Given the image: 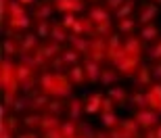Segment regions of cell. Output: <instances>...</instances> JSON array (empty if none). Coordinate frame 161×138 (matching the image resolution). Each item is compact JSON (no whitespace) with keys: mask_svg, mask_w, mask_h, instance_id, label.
<instances>
[{"mask_svg":"<svg viewBox=\"0 0 161 138\" xmlns=\"http://www.w3.org/2000/svg\"><path fill=\"white\" fill-rule=\"evenodd\" d=\"M63 124H61L59 115H50V113H44V117H42V126H40V132L46 134L50 132V130H57V128H61Z\"/></svg>","mask_w":161,"mask_h":138,"instance_id":"20","label":"cell"},{"mask_svg":"<svg viewBox=\"0 0 161 138\" xmlns=\"http://www.w3.org/2000/svg\"><path fill=\"white\" fill-rule=\"evenodd\" d=\"M130 102L136 109H147V107H149V102H147V92H140V90L132 92V94H130Z\"/></svg>","mask_w":161,"mask_h":138,"instance_id":"35","label":"cell"},{"mask_svg":"<svg viewBox=\"0 0 161 138\" xmlns=\"http://www.w3.org/2000/svg\"><path fill=\"white\" fill-rule=\"evenodd\" d=\"M153 2H155V4H161V0H153Z\"/></svg>","mask_w":161,"mask_h":138,"instance_id":"55","label":"cell"},{"mask_svg":"<svg viewBox=\"0 0 161 138\" xmlns=\"http://www.w3.org/2000/svg\"><path fill=\"white\" fill-rule=\"evenodd\" d=\"M117 27H119L121 34H132V31H134V27H136V21H134L132 17L119 19V21H117Z\"/></svg>","mask_w":161,"mask_h":138,"instance_id":"38","label":"cell"},{"mask_svg":"<svg viewBox=\"0 0 161 138\" xmlns=\"http://www.w3.org/2000/svg\"><path fill=\"white\" fill-rule=\"evenodd\" d=\"M2 121H4L6 126L11 128L13 132H15V130H17V128H19V119H17V117H4V119H2Z\"/></svg>","mask_w":161,"mask_h":138,"instance_id":"45","label":"cell"},{"mask_svg":"<svg viewBox=\"0 0 161 138\" xmlns=\"http://www.w3.org/2000/svg\"><path fill=\"white\" fill-rule=\"evenodd\" d=\"M157 4L155 2H151V4H142L140 8H138V23H140V27L142 25H149L153 23V19L157 17Z\"/></svg>","mask_w":161,"mask_h":138,"instance_id":"12","label":"cell"},{"mask_svg":"<svg viewBox=\"0 0 161 138\" xmlns=\"http://www.w3.org/2000/svg\"><path fill=\"white\" fill-rule=\"evenodd\" d=\"M153 71H151V67L147 65H140V69L136 71V75H134V88L136 90H142V88H149L153 82Z\"/></svg>","mask_w":161,"mask_h":138,"instance_id":"10","label":"cell"},{"mask_svg":"<svg viewBox=\"0 0 161 138\" xmlns=\"http://www.w3.org/2000/svg\"><path fill=\"white\" fill-rule=\"evenodd\" d=\"M75 21H78V17H75L73 13H67V15H63V21H61V23L65 25L67 30H73V25H75Z\"/></svg>","mask_w":161,"mask_h":138,"instance_id":"40","label":"cell"},{"mask_svg":"<svg viewBox=\"0 0 161 138\" xmlns=\"http://www.w3.org/2000/svg\"><path fill=\"white\" fill-rule=\"evenodd\" d=\"M48 102H50V96L44 94V92H40V94H36V96L30 98V105H27V107H30L31 111H36V113H42V111L48 109Z\"/></svg>","mask_w":161,"mask_h":138,"instance_id":"17","label":"cell"},{"mask_svg":"<svg viewBox=\"0 0 161 138\" xmlns=\"http://www.w3.org/2000/svg\"><path fill=\"white\" fill-rule=\"evenodd\" d=\"M8 6H11V0H0V15L2 17H8Z\"/></svg>","mask_w":161,"mask_h":138,"instance_id":"46","label":"cell"},{"mask_svg":"<svg viewBox=\"0 0 161 138\" xmlns=\"http://www.w3.org/2000/svg\"><path fill=\"white\" fill-rule=\"evenodd\" d=\"M69 44H71V48L78 50L80 54H86L88 52V46H90V40H86L84 36H75V34H73V36L69 38Z\"/></svg>","mask_w":161,"mask_h":138,"instance_id":"27","label":"cell"},{"mask_svg":"<svg viewBox=\"0 0 161 138\" xmlns=\"http://www.w3.org/2000/svg\"><path fill=\"white\" fill-rule=\"evenodd\" d=\"M124 48H125V52H128V54L140 59V57H142V38L130 36V34H128V38H125V42H124Z\"/></svg>","mask_w":161,"mask_h":138,"instance_id":"14","label":"cell"},{"mask_svg":"<svg viewBox=\"0 0 161 138\" xmlns=\"http://www.w3.org/2000/svg\"><path fill=\"white\" fill-rule=\"evenodd\" d=\"M19 2H21V4H23V6H30V4H34L36 0H19Z\"/></svg>","mask_w":161,"mask_h":138,"instance_id":"52","label":"cell"},{"mask_svg":"<svg viewBox=\"0 0 161 138\" xmlns=\"http://www.w3.org/2000/svg\"><path fill=\"white\" fill-rule=\"evenodd\" d=\"M19 42H21V54H31L34 50H38V48H40V44H38V36H36V34H30V36L21 38Z\"/></svg>","mask_w":161,"mask_h":138,"instance_id":"22","label":"cell"},{"mask_svg":"<svg viewBox=\"0 0 161 138\" xmlns=\"http://www.w3.org/2000/svg\"><path fill=\"white\" fill-rule=\"evenodd\" d=\"M134 119L140 124V128H157L159 126V113L157 111H153V109H138L136 115H134Z\"/></svg>","mask_w":161,"mask_h":138,"instance_id":"6","label":"cell"},{"mask_svg":"<svg viewBox=\"0 0 161 138\" xmlns=\"http://www.w3.org/2000/svg\"><path fill=\"white\" fill-rule=\"evenodd\" d=\"M109 98L115 102V105H125V101H130V94L125 88L121 86H113V88H109Z\"/></svg>","mask_w":161,"mask_h":138,"instance_id":"25","label":"cell"},{"mask_svg":"<svg viewBox=\"0 0 161 138\" xmlns=\"http://www.w3.org/2000/svg\"><path fill=\"white\" fill-rule=\"evenodd\" d=\"M17 138H38V136H36L34 132H31V130H27V132H23L21 136H17Z\"/></svg>","mask_w":161,"mask_h":138,"instance_id":"50","label":"cell"},{"mask_svg":"<svg viewBox=\"0 0 161 138\" xmlns=\"http://www.w3.org/2000/svg\"><path fill=\"white\" fill-rule=\"evenodd\" d=\"M101 121H103V126L109 128V130H115V128L121 126V121H119V117H117L115 111H111V113H101Z\"/></svg>","mask_w":161,"mask_h":138,"instance_id":"32","label":"cell"},{"mask_svg":"<svg viewBox=\"0 0 161 138\" xmlns=\"http://www.w3.org/2000/svg\"><path fill=\"white\" fill-rule=\"evenodd\" d=\"M50 30H53V23L48 19H36V36L50 38Z\"/></svg>","mask_w":161,"mask_h":138,"instance_id":"34","label":"cell"},{"mask_svg":"<svg viewBox=\"0 0 161 138\" xmlns=\"http://www.w3.org/2000/svg\"><path fill=\"white\" fill-rule=\"evenodd\" d=\"M82 67H84V73H86V80H88V82H98V80H101L103 69H101V63H98V61L86 59Z\"/></svg>","mask_w":161,"mask_h":138,"instance_id":"13","label":"cell"},{"mask_svg":"<svg viewBox=\"0 0 161 138\" xmlns=\"http://www.w3.org/2000/svg\"><path fill=\"white\" fill-rule=\"evenodd\" d=\"M155 132H157V138H161V124H159V126L155 128Z\"/></svg>","mask_w":161,"mask_h":138,"instance_id":"53","label":"cell"},{"mask_svg":"<svg viewBox=\"0 0 161 138\" xmlns=\"http://www.w3.org/2000/svg\"><path fill=\"white\" fill-rule=\"evenodd\" d=\"M44 138H65V136H63V132H61V128H57V130L46 132V134H44Z\"/></svg>","mask_w":161,"mask_h":138,"instance_id":"48","label":"cell"},{"mask_svg":"<svg viewBox=\"0 0 161 138\" xmlns=\"http://www.w3.org/2000/svg\"><path fill=\"white\" fill-rule=\"evenodd\" d=\"M61 101H63V98H53V101L48 102L46 113H50V115H59V117H61V113H65V111H67L65 102H61Z\"/></svg>","mask_w":161,"mask_h":138,"instance_id":"36","label":"cell"},{"mask_svg":"<svg viewBox=\"0 0 161 138\" xmlns=\"http://www.w3.org/2000/svg\"><path fill=\"white\" fill-rule=\"evenodd\" d=\"M30 23L31 21L25 13V6L19 0H11V6H8V31H11V36H17L19 31L27 30Z\"/></svg>","mask_w":161,"mask_h":138,"instance_id":"3","label":"cell"},{"mask_svg":"<svg viewBox=\"0 0 161 138\" xmlns=\"http://www.w3.org/2000/svg\"><path fill=\"white\" fill-rule=\"evenodd\" d=\"M136 8V0H125L124 4L115 11V19L119 21V19H125V17H132V13Z\"/></svg>","mask_w":161,"mask_h":138,"instance_id":"31","label":"cell"},{"mask_svg":"<svg viewBox=\"0 0 161 138\" xmlns=\"http://www.w3.org/2000/svg\"><path fill=\"white\" fill-rule=\"evenodd\" d=\"M140 38H142L144 42H155L157 38H159V27L153 25V23L142 25V30H140Z\"/></svg>","mask_w":161,"mask_h":138,"instance_id":"30","label":"cell"},{"mask_svg":"<svg viewBox=\"0 0 161 138\" xmlns=\"http://www.w3.org/2000/svg\"><path fill=\"white\" fill-rule=\"evenodd\" d=\"M151 71H153V78H155L157 82H161V61H157L155 67H151Z\"/></svg>","mask_w":161,"mask_h":138,"instance_id":"47","label":"cell"},{"mask_svg":"<svg viewBox=\"0 0 161 138\" xmlns=\"http://www.w3.org/2000/svg\"><path fill=\"white\" fill-rule=\"evenodd\" d=\"M61 132H63V136H65V138H75L80 134V124H78V119H67V121H63Z\"/></svg>","mask_w":161,"mask_h":138,"instance_id":"26","label":"cell"},{"mask_svg":"<svg viewBox=\"0 0 161 138\" xmlns=\"http://www.w3.org/2000/svg\"><path fill=\"white\" fill-rule=\"evenodd\" d=\"M86 113V102L82 98H71L69 105H67V115L69 119H80V115Z\"/></svg>","mask_w":161,"mask_h":138,"instance_id":"18","label":"cell"},{"mask_svg":"<svg viewBox=\"0 0 161 138\" xmlns=\"http://www.w3.org/2000/svg\"><path fill=\"white\" fill-rule=\"evenodd\" d=\"M94 138H111V132H109V134L107 132H96Z\"/></svg>","mask_w":161,"mask_h":138,"instance_id":"51","label":"cell"},{"mask_svg":"<svg viewBox=\"0 0 161 138\" xmlns=\"http://www.w3.org/2000/svg\"><path fill=\"white\" fill-rule=\"evenodd\" d=\"M147 102H149V109L161 115V82H153L147 88Z\"/></svg>","mask_w":161,"mask_h":138,"instance_id":"8","label":"cell"},{"mask_svg":"<svg viewBox=\"0 0 161 138\" xmlns=\"http://www.w3.org/2000/svg\"><path fill=\"white\" fill-rule=\"evenodd\" d=\"M13 136H15V132L6 126L4 121H0V138H13Z\"/></svg>","mask_w":161,"mask_h":138,"instance_id":"43","label":"cell"},{"mask_svg":"<svg viewBox=\"0 0 161 138\" xmlns=\"http://www.w3.org/2000/svg\"><path fill=\"white\" fill-rule=\"evenodd\" d=\"M71 31L75 36H90V34H96V25L90 17H78Z\"/></svg>","mask_w":161,"mask_h":138,"instance_id":"11","label":"cell"},{"mask_svg":"<svg viewBox=\"0 0 161 138\" xmlns=\"http://www.w3.org/2000/svg\"><path fill=\"white\" fill-rule=\"evenodd\" d=\"M90 2H94V0H90Z\"/></svg>","mask_w":161,"mask_h":138,"instance_id":"56","label":"cell"},{"mask_svg":"<svg viewBox=\"0 0 161 138\" xmlns=\"http://www.w3.org/2000/svg\"><path fill=\"white\" fill-rule=\"evenodd\" d=\"M75 138H90V136H84V134H78V136H75Z\"/></svg>","mask_w":161,"mask_h":138,"instance_id":"54","label":"cell"},{"mask_svg":"<svg viewBox=\"0 0 161 138\" xmlns=\"http://www.w3.org/2000/svg\"><path fill=\"white\" fill-rule=\"evenodd\" d=\"M142 138H157V132H155V128H147V132H144Z\"/></svg>","mask_w":161,"mask_h":138,"instance_id":"49","label":"cell"},{"mask_svg":"<svg viewBox=\"0 0 161 138\" xmlns=\"http://www.w3.org/2000/svg\"><path fill=\"white\" fill-rule=\"evenodd\" d=\"M54 8L63 15L67 13H82L84 11V0H54Z\"/></svg>","mask_w":161,"mask_h":138,"instance_id":"9","label":"cell"},{"mask_svg":"<svg viewBox=\"0 0 161 138\" xmlns=\"http://www.w3.org/2000/svg\"><path fill=\"white\" fill-rule=\"evenodd\" d=\"M103 101H105V96H103L101 92H92V94H88V98H86V113L88 115L101 113Z\"/></svg>","mask_w":161,"mask_h":138,"instance_id":"15","label":"cell"},{"mask_svg":"<svg viewBox=\"0 0 161 138\" xmlns=\"http://www.w3.org/2000/svg\"><path fill=\"white\" fill-rule=\"evenodd\" d=\"M113 67L119 71V75H124V78H134L136 71L140 69V59H136V57L124 52V54H121V59L117 61Z\"/></svg>","mask_w":161,"mask_h":138,"instance_id":"4","label":"cell"},{"mask_svg":"<svg viewBox=\"0 0 161 138\" xmlns=\"http://www.w3.org/2000/svg\"><path fill=\"white\" fill-rule=\"evenodd\" d=\"M69 38H71V36L67 34V27H65V25H63V23H53V30H50V40L63 44V42H67Z\"/></svg>","mask_w":161,"mask_h":138,"instance_id":"24","label":"cell"},{"mask_svg":"<svg viewBox=\"0 0 161 138\" xmlns=\"http://www.w3.org/2000/svg\"><path fill=\"white\" fill-rule=\"evenodd\" d=\"M125 52V48H124V42H121L117 36H111L107 40V61L109 63H117V61L121 59V54Z\"/></svg>","mask_w":161,"mask_h":138,"instance_id":"7","label":"cell"},{"mask_svg":"<svg viewBox=\"0 0 161 138\" xmlns=\"http://www.w3.org/2000/svg\"><path fill=\"white\" fill-rule=\"evenodd\" d=\"M107 40L109 38H103V36H94L90 40V46H88V59L92 61H105L107 59Z\"/></svg>","mask_w":161,"mask_h":138,"instance_id":"5","label":"cell"},{"mask_svg":"<svg viewBox=\"0 0 161 138\" xmlns=\"http://www.w3.org/2000/svg\"><path fill=\"white\" fill-rule=\"evenodd\" d=\"M88 17L94 21V25H101V23H105V21H111L109 19V11L105 8V6H92L88 11Z\"/></svg>","mask_w":161,"mask_h":138,"instance_id":"23","label":"cell"},{"mask_svg":"<svg viewBox=\"0 0 161 138\" xmlns=\"http://www.w3.org/2000/svg\"><path fill=\"white\" fill-rule=\"evenodd\" d=\"M42 117H44L42 113H36V111H34V113H30V115H25V117H23V126L27 128V130H31V132H34V130H40Z\"/></svg>","mask_w":161,"mask_h":138,"instance_id":"29","label":"cell"},{"mask_svg":"<svg viewBox=\"0 0 161 138\" xmlns=\"http://www.w3.org/2000/svg\"><path fill=\"white\" fill-rule=\"evenodd\" d=\"M111 34H113V25H111V21H105V23L96 25V36L111 38Z\"/></svg>","mask_w":161,"mask_h":138,"instance_id":"39","label":"cell"},{"mask_svg":"<svg viewBox=\"0 0 161 138\" xmlns=\"http://www.w3.org/2000/svg\"><path fill=\"white\" fill-rule=\"evenodd\" d=\"M42 50H44V54H46L48 59L53 61V59H57V57H61V44L59 42H54V40H48V42H44L42 44Z\"/></svg>","mask_w":161,"mask_h":138,"instance_id":"28","label":"cell"},{"mask_svg":"<svg viewBox=\"0 0 161 138\" xmlns=\"http://www.w3.org/2000/svg\"><path fill=\"white\" fill-rule=\"evenodd\" d=\"M149 54H151V59H153V61H161V40L149 50Z\"/></svg>","mask_w":161,"mask_h":138,"instance_id":"44","label":"cell"},{"mask_svg":"<svg viewBox=\"0 0 161 138\" xmlns=\"http://www.w3.org/2000/svg\"><path fill=\"white\" fill-rule=\"evenodd\" d=\"M2 52H4L6 59H13L15 54L21 52V42H19L17 38H6L4 42H2Z\"/></svg>","mask_w":161,"mask_h":138,"instance_id":"19","label":"cell"},{"mask_svg":"<svg viewBox=\"0 0 161 138\" xmlns=\"http://www.w3.org/2000/svg\"><path fill=\"white\" fill-rule=\"evenodd\" d=\"M53 11H57L54 8V0H42V2L36 4V8H34V17L36 19H48L53 15Z\"/></svg>","mask_w":161,"mask_h":138,"instance_id":"16","label":"cell"},{"mask_svg":"<svg viewBox=\"0 0 161 138\" xmlns=\"http://www.w3.org/2000/svg\"><path fill=\"white\" fill-rule=\"evenodd\" d=\"M61 61L65 63V67H71V65H78L80 61V52L78 50H73V48H67L61 52Z\"/></svg>","mask_w":161,"mask_h":138,"instance_id":"33","label":"cell"},{"mask_svg":"<svg viewBox=\"0 0 161 138\" xmlns=\"http://www.w3.org/2000/svg\"><path fill=\"white\" fill-rule=\"evenodd\" d=\"M125 0H105V8H107V11H117V8H119L121 4H124Z\"/></svg>","mask_w":161,"mask_h":138,"instance_id":"42","label":"cell"},{"mask_svg":"<svg viewBox=\"0 0 161 138\" xmlns=\"http://www.w3.org/2000/svg\"><path fill=\"white\" fill-rule=\"evenodd\" d=\"M67 78H69V82L75 84V86H82V84L88 82V80H86V73H84V67H80V65H71V67H69Z\"/></svg>","mask_w":161,"mask_h":138,"instance_id":"21","label":"cell"},{"mask_svg":"<svg viewBox=\"0 0 161 138\" xmlns=\"http://www.w3.org/2000/svg\"><path fill=\"white\" fill-rule=\"evenodd\" d=\"M117 78H119V71H115V69H103L98 82H101L103 86H109V84H115Z\"/></svg>","mask_w":161,"mask_h":138,"instance_id":"37","label":"cell"},{"mask_svg":"<svg viewBox=\"0 0 161 138\" xmlns=\"http://www.w3.org/2000/svg\"><path fill=\"white\" fill-rule=\"evenodd\" d=\"M38 84H40V90L44 94L53 96V98H67V96L71 94V88H73L69 78L63 75V73H44L38 80Z\"/></svg>","mask_w":161,"mask_h":138,"instance_id":"2","label":"cell"},{"mask_svg":"<svg viewBox=\"0 0 161 138\" xmlns=\"http://www.w3.org/2000/svg\"><path fill=\"white\" fill-rule=\"evenodd\" d=\"M111 111H115V102L109 98V96H105V101H103V107H101V113H111Z\"/></svg>","mask_w":161,"mask_h":138,"instance_id":"41","label":"cell"},{"mask_svg":"<svg viewBox=\"0 0 161 138\" xmlns=\"http://www.w3.org/2000/svg\"><path fill=\"white\" fill-rule=\"evenodd\" d=\"M0 86H2V92H4V105L6 107H13L15 101L19 96V71H17V63H13L11 59H2L0 61Z\"/></svg>","mask_w":161,"mask_h":138,"instance_id":"1","label":"cell"}]
</instances>
